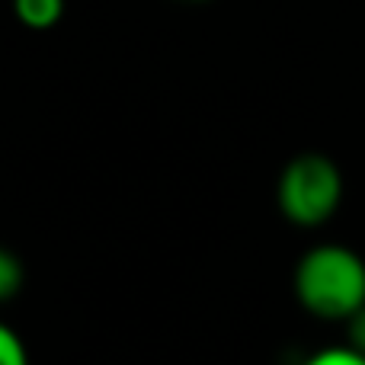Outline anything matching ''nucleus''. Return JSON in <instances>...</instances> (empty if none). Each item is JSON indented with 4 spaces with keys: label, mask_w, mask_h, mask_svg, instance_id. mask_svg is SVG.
Returning a JSON list of instances; mask_svg holds the SVG:
<instances>
[{
    "label": "nucleus",
    "mask_w": 365,
    "mask_h": 365,
    "mask_svg": "<svg viewBox=\"0 0 365 365\" xmlns=\"http://www.w3.org/2000/svg\"><path fill=\"white\" fill-rule=\"evenodd\" d=\"M13 13L29 29H51L64 16V0H13Z\"/></svg>",
    "instance_id": "obj_3"
},
{
    "label": "nucleus",
    "mask_w": 365,
    "mask_h": 365,
    "mask_svg": "<svg viewBox=\"0 0 365 365\" xmlns=\"http://www.w3.org/2000/svg\"><path fill=\"white\" fill-rule=\"evenodd\" d=\"M26 362V346L19 340L16 330L0 324V365H23Z\"/></svg>",
    "instance_id": "obj_5"
},
{
    "label": "nucleus",
    "mask_w": 365,
    "mask_h": 365,
    "mask_svg": "<svg viewBox=\"0 0 365 365\" xmlns=\"http://www.w3.org/2000/svg\"><path fill=\"white\" fill-rule=\"evenodd\" d=\"M276 202L285 221L298 227H321L343 202V173L327 154H298L282 167L276 182Z\"/></svg>",
    "instance_id": "obj_2"
},
{
    "label": "nucleus",
    "mask_w": 365,
    "mask_h": 365,
    "mask_svg": "<svg viewBox=\"0 0 365 365\" xmlns=\"http://www.w3.org/2000/svg\"><path fill=\"white\" fill-rule=\"evenodd\" d=\"M311 362H314V365H365V356L346 343V346L321 349V353L311 356Z\"/></svg>",
    "instance_id": "obj_6"
},
{
    "label": "nucleus",
    "mask_w": 365,
    "mask_h": 365,
    "mask_svg": "<svg viewBox=\"0 0 365 365\" xmlns=\"http://www.w3.org/2000/svg\"><path fill=\"white\" fill-rule=\"evenodd\" d=\"M295 298L317 321H346L365 304V259L343 244H317L295 266Z\"/></svg>",
    "instance_id": "obj_1"
},
{
    "label": "nucleus",
    "mask_w": 365,
    "mask_h": 365,
    "mask_svg": "<svg viewBox=\"0 0 365 365\" xmlns=\"http://www.w3.org/2000/svg\"><path fill=\"white\" fill-rule=\"evenodd\" d=\"M26 282V269H23V259L16 257L13 250L0 247V302H10V298L19 295Z\"/></svg>",
    "instance_id": "obj_4"
},
{
    "label": "nucleus",
    "mask_w": 365,
    "mask_h": 365,
    "mask_svg": "<svg viewBox=\"0 0 365 365\" xmlns=\"http://www.w3.org/2000/svg\"><path fill=\"white\" fill-rule=\"evenodd\" d=\"M343 324H346V336H349L346 343L365 356V304L359 311H353V314H349Z\"/></svg>",
    "instance_id": "obj_7"
}]
</instances>
